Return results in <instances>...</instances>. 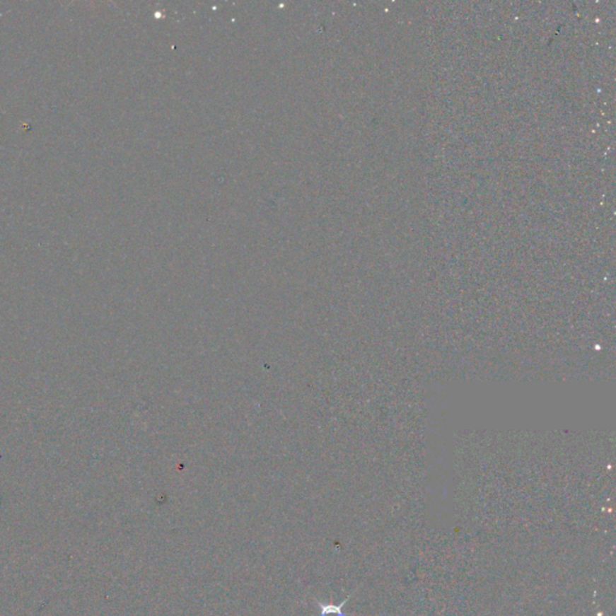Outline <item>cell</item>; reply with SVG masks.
I'll use <instances>...</instances> for the list:
<instances>
[{
	"label": "cell",
	"mask_w": 616,
	"mask_h": 616,
	"mask_svg": "<svg viewBox=\"0 0 616 616\" xmlns=\"http://www.w3.org/2000/svg\"><path fill=\"white\" fill-rule=\"evenodd\" d=\"M356 590H358V588H356ZM356 590H355V591H356ZM354 592H351V595L347 597L346 600H342V602L337 604V605L332 603H322L320 600H315V603L318 605L319 612H320V616H355V614H347V612H343V607L346 605V603L349 600V598L353 596Z\"/></svg>",
	"instance_id": "obj_1"
}]
</instances>
